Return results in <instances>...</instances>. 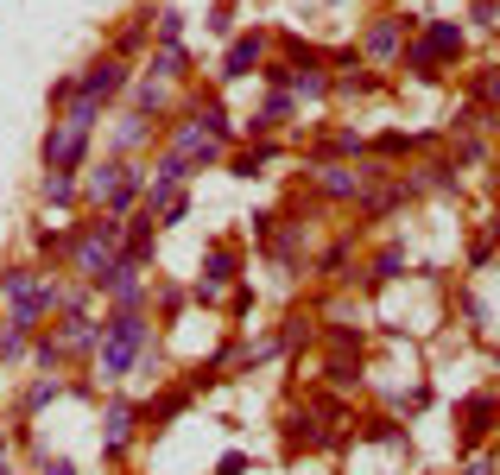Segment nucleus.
Here are the masks:
<instances>
[{"mask_svg": "<svg viewBox=\"0 0 500 475\" xmlns=\"http://www.w3.org/2000/svg\"><path fill=\"white\" fill-rule=\"evenodd\" d=\"M165 108V89L159 83H139V114H159Z\"/></svg>", "mask_w": 500, "mask_h": 475, "instance_id": "obj_15", "label": "nucleus"}, {"mask_svg": "<svg viewBox=\"0 0 500 475\" xmlns=\"http://www.w3.org/2000/svg\"><path fill=\"white\" fill-rule=\"evenodd\" d=\"M26 355V336H0V362H20Z\"/></svg>", "mask_w": 500, "mask_h": 475, "instance_id": "obj_17", "label": "nucleus"}, {"mask_svg": "<svg viewBox=\"0 0 500 475\" xmlns=\"http://www.w3.org/2000/svg\"><path fill=\"white\" fill-rule=\"evenodd\" d=\"M399 32H405V20H393V13H387V20L368 32V51H374V57H393V51H399Z\"/></svg>", "mask_w": 500, "mask_h": 475, "instance_id": "obj_9", "label": "nucleus"}, {"mask_svg": "<svg viewBox=\"0 0 500 475\" xmlns=\"http://www.w3.org/2000/svg\"><path fill=\"white\" fill-rule=\"evenodd\" d=\"M45 203H57V210H70V203H77V184H70V178H45Z\"/></svg>", "mask_w": 500, "mask_h": 475, "instance_id": "obj_12", "label": "nucleus"}, {"mask_svg": "<svg viewBox=\"0 0 500 475\" xmlns=\"http://www.w3.org/2000/svg\"><path fill=\"white\" fill-rule=\"evenodd\" d=\"M260 165H272V146H254V153H241V159H235V171H241V178H254Z\"/></svg>", "mask_w": 500, "mask_h": 475, "instance_id": "obj_13", "label": "nucleus"}, {"mask_svg": "<svg viewBox=\"0 0 500 475\" xmlns=\"http://www.w3.org/2000/svg\"><path fill=\"white\" fill-rule=\"evenodd\" d=\"M38 475H77V469H70L63 456H51V462H38Z\"/></svg>", "mask_w": 500, "mask_h": 475, "instance_id": "obj_19", "label": "nucleus"}, {"mask_svg": "<svg viewBox=\"0 0 500 475\" xmlns=\"http://www.w3.org/2000/svg\"><path fill=\"white\" fill-rule=\"evenodd\" d=\"M159 38L178 45V38H184V13H159Z\"/></svg>", "mask_w": 500, "mask_h": 475, "instance_id": "obj_16", "label": "nucleus"}, {"mask_svg": "<svg viewBox=\"0 0 500 475\" xmlns=\"http://www.w3.org/2000/svg\"><path fill=\"white\" fill-rule=\"evenodd\" d=\"M83 140H89L83 127H63V121H57V127L45 133V165H51L57 178H70V171L83 165Z\"/></svg>", "mask_w": 500, "mask_h": 475, "instance_id": "obj_3", "label": "nucleus"}, {"mask_svg": "<svg viewBox=\"0 0 500 475\" xmlns=\"http://www.w3.org/2000/svg\"><path fill=\"white\" fill-rule=\"evenodd\" d=\"M26 292H38V273H32V266H13V273H0V298H26Z\"/></svg>", "mask_w": 500, "mask_h": 475, "instance_id": "obj_10", "label": "nucleus"}, {"mask_svg": "<svg viewBox=\"0 0 500 475\" xmlns=\"http://www.w3.org/2000/svg\"><path fill=\"white\" fill-rule=\"evenodd\" d=\"M133 419H139V412H133L127 399H114V405H108V419H102V425H108V456H114V450H127V438H133Z\"/></svg>", "mask_w": 500, "mask_h": 475, "instance_id": "obj_7", "label": "nucleus"}, {"mask_svg": "<svg viewBox=\"0 0 500 475\" xmlns=\"http://www.w3.org/2000/svg\"><path fill=\"white\" fill-rule=\"evenodd\" d=\"M57 393H63L57 380H32V393H26V412H38V405H45V399H57Z\"/></svg>", "mask_w": 500, "mask_h": 475, "instance_id": "obj_14", "label": "nucleus"}, {"mask_svg": "<svg viewBox=\"0 0 500 475\" xmlns=\"http://www.w3.org/2000/svg\"><path fill=\"white\" fill-rule=\"evenodd\" d=\"M222 286H235V254L229 247H209V260H203V298H216Z\"/></svg>", "mask_w": 500, "mask_h": 475, "instance_id": "obj_5", "label": "nucleus"}, {"mask_svg": "<svg viewBox=\"0 0 500 475\" xmlns=\"http://www.w3.org/2000/svg\"><path fill=\"white\" fill-rule=\"evenodd\" d=\"M488 102H500V77H488Z\"/></svg>", "mask_w": 500, "mask_h": 475, "instance_id": "obj_21", "label": "nucleus"}, {"mask_svg": "<svg viewBox=\"0 0 500 475\" xmlns=\"http://www.w3.org/2000/svg\"><path fill=\"white\" fill-rule=\"evenodd\" d=\"M260 51H266V38H260V32L235 38V45H229V57H222V77H247L254 63H260Z\"/></svg>", "mask_w": 500, "mask_h": 475, "instance_id": "obj_6", "label": "nucleus"}, {"mask_svg": "<svg viewBox=\"0 0 500 475\" xmlns=\"http://www.w3.org/2000/svg\"><path fill=\"white\" fill-rule=\"evenodd\" d=\"M462 475H494V462H469V469H462Z\"/></svg>", "mask_w": 500, "mask_h": 475, "instance_id": "obj_20", "label": "nucleus"}, {"mask_svg": "<svg viewBox=\"0 0 500 475\" xmlns=\"http://www.w3.org/2000/svg\"><path fill=\"white\" fill-rule=\"evenodd\" d=\"M89 343H96V323H89L83 311H70L63 329H57V349H89Z\"/></svg>", "mask_w": 500, "mask_h": 475, "instance_id": "obj_8", "label": "nucleus"}, {"mask_svg": "<svg viewBox=\"0 0 500 475\" xmlns=\"http://www.w3.org/2000/svg\"><path fill=\"white\" fill-rule=\"evenodd\" d=\"M139 190H146V184H139V171H133V165H102V171L89 178V196L102 203L108 216H121V210H127V203H133Z\"/></svg>", "mask_w": 500, "mask_h": 475, "instance_id": "obj_2", "label": "nucleus"}, {"mask_svg": "<svg viewBox=\"0 0 500 475\" xmlns=\"http://www.w3.org/2000/svg\"><path fill=\"white\" fill-rule=\"evenodd\" d=\"M0 475H13V469H7V462H0Z\"/></svg>", "mask_w": 500, "mask_h": 475, "instance_id": "obj_22", "label": "nucleus"}, {"mask_svg": "<svg viewBox=\"0 0 500 475\" xmlns=\"http://www.w3.org/2000/svg\"><path fill=\"white\" fill-rule=\"evenodd\" d=\"M184 71H190V57H184L178 45H165V51L153 57V77H184Z\"/></svg>", "mask_w": 500, "mask_h": 475, "instance_id": "obj_11", "label": "nucleus"}, {"mask_svg": "<svg viewBox=\"0 0 500 475\" xmlns=\"http://www.w3.org/2000/svg\"><path fill=\"white\" fill-rule=\"evenodd\" d=\"M216 475H247V456H241V450H229V456L216 462Z\"/></svg>", "mask_w": 500, "mask_h": 475, "instance_id": "obj_18", "label": "nucleus"}, {"mask_svg": "<svg viewBox=\"0 0 500 475\" xmlns=\"http://www.w3.org/2000/svg\"><path fill=\"white\" fill-rule=\"evenodd\" d=\"M121 83H127V71H121V63L108 57V63H96V71H89V77L77 83V96H83V102H108V96H114Z\"/></svg>", "mask_w": 500, "mask_h": 475, "instance_id": "obj_4", "label": "nucleus"}, {"mask_svg": "<svg viewBox=\"0 0 500 475\" xmlns=\"http://www.w3.org/2000/svg\"><path fill=\"white\" fill-rule=\"evenodd\" d=\"M139 355H146V317H139V311H114L102 323V374L121 380Z\"/></svg>", "mask_w": 500, "mask_h": 475, "instance_id": "obj_1", "label": "nucleus"}]
</instances>
